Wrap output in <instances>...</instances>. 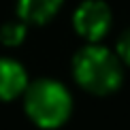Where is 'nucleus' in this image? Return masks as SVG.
<instances>
[{"label":"nucleus","instance_id":"1","mask_svg":"<svg viewBox=\"0 0 130 130\" xmlns=\"http://www.w3.org/2000/svg\"><path fill=\"white\" fill-rule=\"evenodd\" d=\"M73 75L81 88L96 96L115 92L124 79L122 60L107 47L94 43L77 51L73 60Z\"/></svg>","mask_w":130,"mask_h":130},{"label":"nucleus","instance_id":"2","mask_svg":"<svg viewBox=\"0 0 130 130\" xmlns=\"http://www.w3.org/2000/svg\"><path fill=\"white\" fill-rule=\"evenodd\" d=\"M26 113L39 128H58L70 117L73 98L60 81L39 79L26 88Z\"/></svg>","mask_w":130,"mask_h":130},{"label":"nucleus","instance_id":"3","mask_svg":"<svg viewBox=\"0 0 130 130\" xmlns=\"http://www.w3.org/2000/svg\"><path fill=\"white\" fill-rule=\"evenodd\" d=\"M111 9L102 0H83L73 13V26L81 39L88 43H98L111 28Z\"/></svg>","mask_w":130,"mask_h":130},{"label":"nucleus","instance_id":"4","mask_svg":"<svg viewBox=\"0 0 130 130\" xmlns=\"http://www.w3.org/2000/svg\"><path fill=\"white\" fill-rule=\"evenodd\" d=\"M28 88V75L19 62L0 58V100H13Z\"/></svg>","mask_w":130,"mask_h":130},{"label":"nucleus","instance_id":"5","mask_svg":"<svg viewBox=\"0 0 130 130\" xmlns=\"http://www.w3.org/2000/svg\"><path fill=\"white\" fill-rule=\"evenodd\" d=\"M64 0H17V15L24 24L43 26L56 17Z\"/></svg>","mask_w":130,"mask_h":130},{"label":"nucleus","instance_id":"6","mask_svg":"<svg viewBox=\"0 0 130 130\" xmlns=\"http://www.w3.org/2000/svg\"><path fill=\"white\" fill-rule=\"evenodd\" d=\"M26 39V24L24 21H7L0 28V43L7 47H17Z\"/></svg>","mask_w":130,"mask_h":130},{"label":"nucleus","instance_id":"7","mask_svg":"<svg viewBox=\"0 0 130 130\" xmlns=\"http://www.w3.org/2000/svg\"><path fill=\"white\" fill-rule=\"evenodd\" d=\"M117 58L130 66V30H126L117 41Z\"/></svg>","mask_w":130,"mask_h":130}]
</instances>
